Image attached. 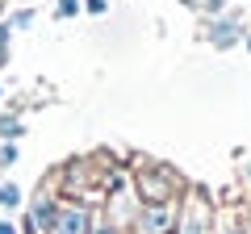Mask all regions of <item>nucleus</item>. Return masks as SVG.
Masks as SVG:
<instances>
[{
    "label": "nucleus",
    "instance_id": "f257e3e1",
    "mask_svg": "<svg viewBox=\"0 0 251 234\" xmlns=\"http://www.w3.org/2000/svg\"><path fill=\"white\" fill-rule=\"evenodd\" d=\"M205 38H209V46H218V50H230V46L243 38V25L234 17H214L209 29H205Z\"/></svg>",
    "mask_w": 251,
    "mask_h": 234
},
{
    "label": "nucleus",
    "instance_id": "f03ea898",
    "mask_svg": "<svg viewBox=\"0 0 251 234\" xmlns=\"http://www.w3.org/2000/svg\"><path fill=\"white\" fill-rule=\"evenodd\" d=\"M50 234H88V209L84 205H72V209H59Z\"/></svg>",
    "mask_w": 251,
    "mask_h": 234
},
{
    "label": "nucleus",
    "instance_id": "7ed1b4c3",
    "mask_svg": "<svg viewBox=\"0 0 251 234\" xmlns=\"http://www.w3.org/2000/svg\"><path fill=\"white\" fill-rule=\"evenodd\" d=\"M168 222H172V213H168L163 205H155V209H147V213H138V230H143V234H159Z\"/></svg>",
    "mask_w": 251,
    "mask_h": 234
},
{
    "label": "nucleus",
    "instance_id": "20e7f679",
    "mask_svg": "<svg viewBox=\"0 0 251 234\" xmlns=\"http://www.w3.org/2000/svg\"><path fill=\"white\" fill-rule=\"evenodd\" d=\"M205 213H209V209L193 201V205H188V222H184V234H201V230H205Z\"/></svg>",
    "mask_w": 251,
    "mask_h": 234
},
{
    "label": "nucleus",
    "instance_id": "39448f33",
    "mask_svg": "<svg viewBox=\"0 0 251 234\" xmlns=\"http://www.w3.org/2000/svg\"><path fill=\"white\" fill-rule=\"evenodd\" d=\"M54 217H59V213H54V205H50V201H38V205H34V222H38V226H46V230H50V226H54Z\"/></svg>",
    "mask_w": 251,
    "mask_h": 234
},
{
    "label": "nucleus",
    "instance_id": "423d86ee",
    "mask_svg": "<svg viewBox=\"0 0 251 234\" xmlns=\"http://www.w3.org/2000/svg\"><path fill=\"white\" fill-rule=\"evenodd\" d=\"M21 205V188L17 184H0V209H17Z\"/></svg>",
    "mask_w": 251,
    "mask_h": 234
},
{
    "label": "nucleus",
    "instance_id": "0eeeda50",
    "mask_svg": "<svg viewBox=\"0 0 251 234\" xmlns=\"http://www.w3.org/2000/svg\"><path fill=\"white\" fill-rule=\"evenodd\" d=\"M80 9H84L80 0H59V4H54V17H59V21H67V17H75Z\"/></svg>",
    "mask_w": 251,
    "mask_h": 234
},
{
    "label": "nucleus",
    "instance_id": "6e6552de",
    "mask_svg": "<svg viewBox=\"0 0 251 234\" xmlns=\"http://www.w3.org/2000/svg\"><path fill=\"white\" fill-rule=\"evenodd\" d=\"M9 42H13V25H9V21H0V63L9 59Z\"/></svg>",
    "mask_w": 251,
    "mask_h": 234
},
{
    "label": "nucleus",
    "instance_id": "1a4fd4ad",
    "mask_svg": "<svg viewBox=\"0 0 251 234\" xmlns=\"http://www.w3.org/2000/svg\"><path fill=\"white\" fill-rule=\"evenodd\" d=\"M9 25H13V29H29V25H34V9H21V13H13V17H9Z\"/></svg>",
    "mask_w": 251,
    "mask_h": 234
},
{
    "label": "nucleus",
    "instance_id": "9d476101",
    "mask_svg": "<svg viewBox=\"0 0 251 234\" xmlns=\"http://www.w3.org/2000/svg\"><path fill=\"white\" fill-rule=\"evenodd\" d=\"M17 146H13V142H0V163H4V167H9V163H17Z\"/></svg>",
    "mask_w": 251,
    "mask_h": 234
},
{
    "label": "nucleus",
    "instance_id": "9b49d317",
    "mask_svg": "<svg viewBox=\"0 0 251 234\" xmlns=\"http://www.w3.org/2000/svg\"><path fill=\"white\" fill-rule=\"evenodd\" d=\"M84 13H92V17H100V13H109V0H84Z\"/></svg>",
    "mask_w": 251,
    "mask_h": 234
},
{
    "label": "nucleus",
    "instance_id": "f8f14e48",
    "mask_svg": "<svg viewBox=\"0 0 251 234\" xmlns=\"http://www.w3.org/2000/svg\"><path fill=\"white\" fill-rule=\"evenodd\" d=\"M201 9H205V13H209V17H218V13H222V9H226V0H201Z\"/></svg>",
    "mask_w": 251,
    "mask_h": 234
},
{
    "label": "nucleus",
    "instance_id": "ddd939ff",
    "mask_svg": "<svg viewBox=\"0 0 251 234\" xmlns=\"http://www.w3.org/2000/svg\"><path fill=\"white\" fill-rule=\"evenodd\" d=\"M4 134L17 138V134H21V121H0V138H4Z\"/></svg>",
    "mask_w": 251,
    "mask_h": 234
},
{
    "label": "nucleus",
    "instance_id": "4468645a",
    "mask_svg": "<svg viewBox=\"0 0 251 234\" xmlns=\"http://www.w3.org/2000/svg\"><path fill=\"white\" fill-rule=\"evenodd\" d=\"M88 234H122L117 226H97V230H88Z\"/></svg>",
    "mask_w": 251,
    "mask_h": 234
},
{
    "label": "nucleus",
    "instance_id": "2eb2a0df",
    "mask_svg": "<svg viewBox=\"0 0 251 234\" xmlns=\"http://www.w3.org/2000/svg\"><path fill=\"white\" fill-rule=\"evenodd\" d=\"M0 234H17V226H13V222H0Z\"/></svg>",
    "mask_w": 251,
    "mask_h": 234
},
{
    "label": "nucleus",
    "instance_id": "dca6fc26",
    "mask_svg": "<svg viewBox=\"0 0 251 234\" xmlns=\"http://www.w3.org/2000/svg\"><path fill=\"white\" fill-rule=\"evenodd\" d=\"M247 50H251V34H247Z\"/></svg>",
    "mask_w": 251,
    "mask_h": 234
},
{
    "label": "nucleus",
    "instance_id": "f3484780",
    "mask_svg": "<svg viewBox=\"0 0 251 234\" xmlns=\"http://www.w3.org/2000/svg\"><path fill=\"white\" fill-rule=\"evenodd\" d=\"M188 4H201V0H188Z\"/></svg>",
    "mask_w": 251,
    "mask_h": 234
}]
</instances>
